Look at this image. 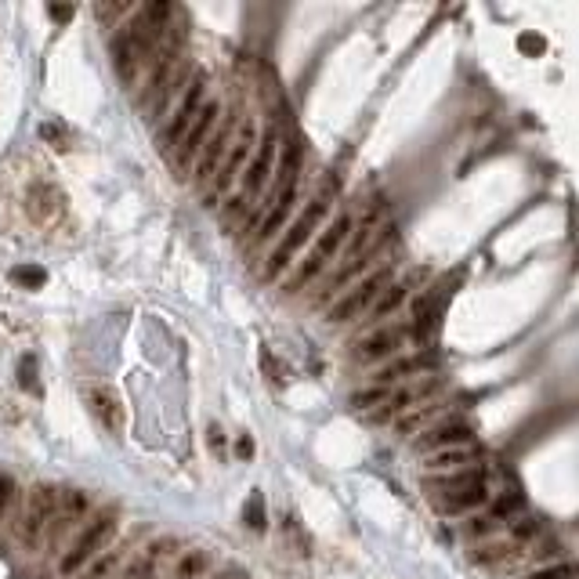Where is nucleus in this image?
I'll list each match as a JSON object with an SVG mask.
<instances>
[{
  "label": "nucleus",
  "mask_w": 579,
  "mask_h": 579,
  "mask_svg": "<svg viewBox=\"0 0 579 579\" xmlns=\"http://www.w3.org/2000/svg\"><path fill=\"white\" fill-rule=\"evenodd\" d=\"M330 211H333V192H330V188L315 192V196L305 203V211H301L294 221H290L286 232L275 239V246H272V254H268L264 279H279L290 264L298 261V254H301L308 243L319 239V229H323V221H326Z\"/></svg>",
  "instance_id": "obj_1"
},
{
  "label": "nucleus",
  "mask_w": 579,
  "mask_h": 579,
  "mask_svg": "<svg viewBox=\"0 0 579 579\" xmlns=\"http://www.w3.org/2000/svg\"><path fill=\"white\" fill-rule=\"evenodd\" d=\"M279 152H282V138H279V131L272 127V131H264L261 142H257V152H254V160H250V167H246V174H243V188H239V196H236L232 207H229V218L239 214V211H246L250 203H257L264 192L272 188V177H275V167H279Z\"/></svg>",
  "instance_id": "obj_2"
},
{
  "label": "nucleus",
  "mask_w": 579,
  "mask_h": 579,
  "mask_svg": "<svg viewBox=\"0 0 579 579\" xmlns=\"http://www.w3.org/2000/svg\"><path fill=\"white\" fill-rule=\"evenodd\" d=\"M348 236H351V214H337L326 225V232H319V239L312 243V250L301 257V264H298L294 279L286 282V290H298V286H308L312 279H319L341 257V250L348 246Z\"/></svg>",
  "instance_id": "obj_3"
},
{
  "label": "nucleus",
  "mask_w": 579,
  "mask_h": 579,
  "mask_svg": "<svg viewBox=\"0 0 579 579\" xmlns=\"http://www.w3.org/2000/svg\"><path fill=\"white\" fill-rule=\"evenodd\" d=\"M388 286H392V268H376V272H369L362 282H355L344 298H337V301L326 308V319H330L333 326H341V323H355V319L369 315L373 305H376L384 294H388Z\"/></svg>",
  "instance_id": "obj_4"
},
{
  "label": "nucleus",
  "mask_w": 579,
  "mask_h": 579,
  "mask_svg": "<svg viewBox=\"0 0 579 579\" xmlns=\"http://www.w3.org/2000/svg\"><path fill=\"white\" fill-rule=\"evenodd\" d=\"M442 376H420V380H413V384H402V388H388V399H384L373 413H366V420L369 424H399L406 413H413L417 406H424V402H435L438 399V392H442Z\"/></svg>",
  "instance_id": "obj_5"
},
{
  "label": "nucleus",
  "mask_w": 579,
  "mask_h": 579,
  "mask_svg": "<svg viewBox=\"0 0 579 579\" xmlns=\"http://www.w3.org/2000/svg\"><path fill=\"white\" fill-rule=\"evenodd\" d=\"M413 337H417L413 323H384V326H376L373 333H366V337L355 344V362L376 369V366H384V362L399 359L402 348H406Z\"/></svg>",
  "instance_id": "obj_6"
},
{
  "label": "nucleus",
  "mask_w": 579,
  "mask_h": 579,
  "mask_svg": "<svg viewBox=\"0 0 579 579\" xmlns=\"http://www.w3.org/2000/svg\"><path fill=\"white\" fill-rule=\"evenodd\" d=\"M435 369H438V355L435 351H413V355H399L392 362L369 369L366 384H369V388H402V384L431 376Z\"/></svg>",
  "instance_id": "obj_7"
},
{
  "label": "nucleus",
  "mask_w": 579,
  "mask_h": 579,
  "mask_svg": "<svg viewBox=\"0 0 579 579\" xmlns=\"http://www.w3.org/2000/svg\"><path fill=\"white\" fill-rule=\"evenodd\" d=\"M117 532V511H102L94 522H87V529L76 536V543L65 550V557H62V572L65 575H73L76 568H83L87 561H94L99 557V550L109 543V536Z\"/></svg>",
  "instance_id": "obj_8"
},
{
  "label": "nucleus",
  "mask_w": 579,
  "mask_h": 579,
  "mask_svg": "<svg viewBox=\"0 0 579 579\" xmlns=\"http://www.w3.org/2000/svg\"><path fill=\"white\" fill-rule=\"evenodd\" d=\"M257 142H261L257 138V120L243 117L239 134H236V142H232V149H229V156H225V163H221V170L214 177V196H225V192L232 188V181L246 174V167H250V160L257 152Z\"/></svg>",
  "instance_id": "obj_9"
},
{
  "label": "nucleus",
  "mask_w": 579,
  "mask_h": 579,
  "mask_svg": "<svg viewBox=\"0 0 579 579\" xmlns=\"http://www.w3.org/2000/svg\"><path fill=\"white\" fill-rule=\"evenodd\" d=\"M203 94H207V73H196L188 83H185V94H181V106H177V113L170 117V124H167V131H163V149H174V145H181L185 142V134L192 131V124L200 120V113H203Z\"/></svg>",
  "instance_id": "obj_10"
},
{
  "label": "nucleus",
  "mask_w": 579,
  "mask_h": 579,
  "mask_svg": "<svg viewBox=\"0 0 579 579\" xmlns=\"http://www.w3.org/2000/svg\"><path fill=\"white\" fill-rule=\"evenodd\" d=\"M58 504H62V493L55 489V486H37L33 493H30V504H26V511H22V525H19V536H22V543H40V536H44V529L55 522V514H58Z\"/></svg>",
  "instance_id": "obj_11"
},
{
  "label": "nucleus",
  "mask_w": 579,
  "mask_h": 579,
  "mask_svg": "<svg viewBox=\"0 0 579 579\" xmlns=\"http://www.w3.org/2000/svg\"><path fill=\"white\" fill-rule=\"evenodd\" d=\"M518 497H504L493 511H478L463 522V536L467 540H478V543H486V540H500V532H507L511 525V514L518 511Z\"/></svg>",
  "instance_id": "obj_12"
},
{
  "label": "nucleus",
  "mask_w": 579,
  "mask_h": 579,
  "mask_svg": "<svg viewBox=\"0 0 579 579\" xmlns=\"http://www.w3.org/2000/svg\"><path fill=\"white\" fill-rule=\"evenodd\" d=\"M149 58H152V51L124 26V33H117V40H113V65H117V76L124 80V87L138 83V73L145 69Z\"/></svg>",
  "instance_id": "obj_13"
},
{
  "label": "nucleus",
  "mask_w": 579,
  "mask_h": 579,
  "mask_svg": "<svg viewBox=\"0 0 579 579\" xmlns=\"http://www.w3.org/2000/svg\"><path fill=\"white\" fill-rule=\"evenodd\" d=\"M218 120H221V106H218V102H207L203 113H200V120L192 124V131H188L185 142L177 145V167H188L192 160H200V152L207 149V142H211L214 131L221 127Z\"/></svg>",
  "instance_id": "obj_14"
},
{
  "label": "nucleus",
  "mask_w": 579,
  "mask_h": 579,
  "mask_svg": "<svg viewBox=\"0 0 579 579\" xmlns=\"http://www.w3.org/2000/svg\"><path fill=\"white\" fill-rule=\"evenodd\" d=\"M489 486L486 481H474V486H467V489H456V493H449V497H438L435 500V511L438 514H445V518H471V514H478L481 507L489 504Z\"/></svg>",
  "instance_id": "obj_15"
},
{
  "label": "nucleus",
  "mask_w": 579,
  "mask_h": 579,
  "mask_svg": "<svg viewBox=\"0 0 579 579\" xmlns=\"http://www.w3.org/2000/svg\"><path fill=\"white\" fill-rule=\"evenodd\" d=\"M424 456L431 453H442V449H456V445H474V431L467 424H456V420H445V424H435L428 428L417 442H413Z\"/></svg>",
  "instance_id": "obj_16"
},
{
  "label": "nucleus",
  "mask_w": 579,
  "mask_h": 579,
  "mask_svg": "<svg viewBox=\"0 0 579 579\" xmlns=\"http://www.w3.org/2000/svg\"><path fill=\"white\" fill-rule=\"evenodd\" d=\"M232 131H236V127H232V117H225L221 127L214 131V138L207 142V149H203L200 160H196V177H200V181H207L211 174L218 177V170H221V163H225V156H229V149H232V142H236Z\"/></svg>",
  "instance_id": "obj_17"
},
{
  "label": "nucleus",
  "mask_w": 579,
  "mask_h": 579,
  "mask_svg": "<svg viewBox=\"0 0 579 579\" xmlns=\"http://www.w3.org/2000/svg\"><path fill=\"white\" fill-rule=\"evenodd\" d=\"M272 207H268V214L261 218V229H257V239L264 243V239H279L282 232H286V221H290V214H294V203H298V185H290L286 192H279L275 200H268Z\"/></svg>",
  "instance_id": "obj_18"
},
{
  "label": "nucleus",
  "mask_w": 579,
  "mask_h": 579,
  "mask_svg": "<svg viewBox=\"0 0 579 579\" xmlns=\"http://www.w3.org/2000/svg\"><path fill=\"white\" fill-rule=\"evenodd\" d=\"M474 481H486V471H481V463L478 467H463V471H449V474H424V489L438 500V497H449L456 489L474 486Z\"/></svg>",
  "instance_id": "obj_19"
},
{
  "label": "nucleus",
  "mask_w": 579,
  "mask_h": 579,
  "mask_svg": "<svg viewBox=\"0 0 579 579\" xmlns=\"http://www.w3.org/2000/svg\"><path fill=\"white\" fill-rule=\"evenodd\" d=\"M478 449L474 445H456V449H442L424 456V474H449V471H463V467H478Z\"/></svg>",
  "instance_id": "obj_20"
},
{
  "label": "nucleus",
  "mask_w": 579,
  "mask_h": 579,
  "mask_svg": "<svg viewBox=\"0 0 579 579\" xmlns=\"http://www.w3.org/2000/svg\"><path fill=\"white\" fill-rule=\"evenodd\" d=\"M87 402H91L94 417L102 420L106 431H124V406H120V399H117L113 388H91L87 392Z\"/></svg>",
  "instance_id": "obj_21"
},
{
  "label": "nucleus",
  "mask_w": 579,
  "mask_h": 579,
  "mask_svg": "<svg viewBox=\"0 0 579 579\" xmlns=\"http://www.w3.org/2000/svg\"><path fill=\"white\" fill-rule=\"evenodd\" d=\"M449 410H453V406H449L445 399L424 402V406H417L413 413H406V417L395 424V431H399V435H406V438H410V435H424V431H428V428H435V420H438V417H445Z\"/></svg>",
  "instance_id": "obj_22"
},
{
  "label": "nucleus",
  "mask_w": 579,
  "mask_h": 579,
  "mask_svg": "<svg viewBox=\"0 0 579 579\" xmlns=\"http://www.w3.org/2000/svg\"><path fill=\"white\" fill-rule=\"evenodd\" d=\"M410 290H413V279H402V282H392L388 286V294H384L376 305H373V312L366 315V323H376V326H384V319H392L402 305H406V298H410Z\"/></svg>",
  "instance_id": "obj_23"
},
{
  "label": "nucleus",
  "mask_w": 579,
  "mask_h": 579,
  "mask_svg": "<svg viewBox=\"0 0 579 579\" xmlns=\"http://www.w3.org/2000/svg\"><path fill=\"white\" fill-rule=\"evenodd\" d=\"M478 565H504V561H511V557H518V543L514 540H486L481 547H474V554H471Z\"/></svg>",
  "instance_id": "obj_24"
},
{
  "label": "nucleus",
  "mask_w": 579,
  "mask_h": 579,
  "mask_svg": "<svg viewBox=\"0 0 579 579\" xmlns=\"http://www.w3.org/2000/svg\"><path fill=\"white\" fill-rule=\"evenodd\" d=\"M211 572V554L207 550H185L170 572V579H203Z\"/></svg>",
  "instance_id": "obj_25"
},
{
  "label": "nucleus",
  "mask_w": 579,
  "mask_h": 579,
  "mask_svg": "<svg viewBox=\"0 0 579 579\" xmlns=\"http://www.w3.org/2000/svg\"><path fill=\"white\" fill-rule=\"evenodd\" d=\"M522 579H579V565L565 557V561H554V565H536Z\"/></svg>",
  "instance_id": "obj_26"
},
{
  "label": "nucleus",
  "mask_w": 579,
  "mask_h": 579,
  "mask_svg": "<svg viewBox=\"0 0 579 579\" xmlns=\"http://www.w3.org/2000/svg\"><path fill=\"white\" fill-rule=\"evenodd\" d=\"M507 540H514L518 547L522 543H529V540H536L540 536V518L536 514H522V518H511V525H507V532H504Z\"/></svg>",
  "instance_id": "obj_27"
},
{
  "label": "nucleus",
  "mask_w": 579,
  "mask_h": 579,
  "mask_svg": "<svg viewBox=\"0 0 579 579\" xmlns=\"http://www.w3.org/2000/svg\"><path fill=\"white\" fill-rule=\"evenodd\" d=\"M12 282L22 290H40L48 282V272L40 264H19V268H12Z\"/></svg>",
  "instance_id": "obj_28"
},
{
  "label": "nucleus",
  "mask_w": 579,
  "mask_h": 579,
  "mask_svg": "<svg viewBox=\"0 0 579 579\" xmlns=\"http://www.w3.org/2000/svg\"><path fill=\"white\" fill-rule=\"evenodd\" d=\"M19 384L30 392V395H40V380H37V359L33 355H22L19 359Z\"/></svg>",
  "instance_id": "obj_29"
},
{
  "label": "nucleus",
  "mask_w": 579,
  "mask_h": 579,
  "mask_svg": "<svg viewBox=\"0 0 579 579\" xmlns=\"http://www.w3.org/2000/svg\"><path fill=\"white\" fill-rule=\"evenodd\" d=\"M12 493H15V481H12V474H0V514L8 511V504H12Z\"/></svg>",
  "instance_id": "obj_30"
},
{
  "label": "nucleus",
  "mask_w": 579,
  "mask_h": 579,
  "mask_svg": "<svg viewBox=\"0 0 579 579\" xmlns=\"http://www.w3.org/2000/svg\"><path fill=\"white\" fill-rule=\"evenodd\" d=\"M48 15H51L55 22H69V19H73V8H69V4H48Z\"/></svg>",
  "instance_id": "obj_31"
}]
</instances>
